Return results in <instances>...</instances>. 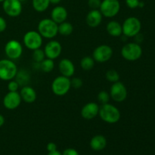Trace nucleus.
<instances>
[{"label": "nucleus", "instance_id": "obj_1", "mask_svg": "<svg viewBox=\"0 0 155 155\" xmlns=\"http://www.w3.org/2000/svg\"><path fill=\"white\" fill-rule=\"evenodd\" d=\"M98 115L104 122L107 124H116L120 120L121 114L116 106L111 104H102L99 108Z\"/></svg>", "mask_w": 155, "mask_h": 155}, {"label": "nucleus", "instance_id": "obj_2", "mask_svg": "<svg viewBox=\"0 0 155 155\" xmlns=\"http://www.w3.org/2000/svg\"><path fill=\"white\" fill-rule=\"evenodd\" d=\"M37 28L39 34L46 39H52L58 33V24L51 18L41 20L38 24Z\"/></svg>", "mask_w": 155, "mask_h": 155}, {"label": "nucleus", "instance_id": "obj_3", "mask_svg": "<svg viewBox=\"0 0 155 155\" xmlns=\"http://www.w3.org/2000/svg\"><path fill=\"white\" fill-rule=\"evenodd\" d=\"M18 68L11 59L0 60V79L5 81H10L15 78L18 73Z\"/></svg>", "mask_w": 155, "mask_h": 155}, {"label": "nucleus", "instance_id": "obj_4", "mask_svg": "<svg viewBox=\"0 0 155 155\" xmlns=\"http://www.w3.org/2000/svg\"><path fill=\"white\" fill-rule=\"evenodd\" d=\"M142 28L140 21L136 17H129L122 24L123 34L127 37H134L138 35Z\"/></svg>", "mask_w": 155, "mask_h": 155}, {"label": "nucleus", "instance_id": "obj_5", "mask_svg": "<svg viewBox=\"0 0 155 155\" xmlns=\"http://www.w3.org/2000/svg\"><path fill=\"white\" fill-rule=\"evenodd\" d=\"M123 58L129 61H135L141 58L142 49L140 45L136 42H129L123 46L121 49Z\"/></svg>", "mask_w": 155, "mask_h": 155}, {"label": "nucleus", "instance_id": "obj_6", "mask_svg": "<svg viewBox=\"0 0 155 155\" xmlns=\"http://www.w3.org/2000/svg\"><path fill=\"white\" fill-rule=\"evenodd\" d=\"M71 88V80L64 76H58L53 80L51 83V90L58 96L65 95Z\"/></svg>", "mask_w": 155, "mask_h": 155}, {"label": "nucleus", "instance_id": "obj_7", "mask_svg": "<svg viewBox=\"0 0 155 155\" xmlns=\"http://www.w3.org/2000/svg\"><path fill=\"white\" fill-rule=\"evenodd\" d=\"M120 10L119 0H103L101 1L99 11L106 18H111L116 16Z\"/></svg>", "mask_w": 155, "mask_h": 155}, {"label": "nucleus", "instance_id": "obj_8", "mask_svg": "<svg viewBox=\"0 0 155 155\" xmlns=\"http://www.w3.org/2000/svg\"><path fill=\"white\" fill-rule=\"evenodd\" d=\"M23 42L27 48L33 51L41 48L42 45V36L38 31L30 30L24 34Z\"/></svg>", "mask_w": 155, "mask_h": 155}, {"label": "nucleus", "instance_id": "obj_9", "mask_svg": "<svg viewBox=\"0 0 155 155\" xmlns=\"http://www.w3.org/2000/svg\"><path fill=\"white\" fill-rule=\"evenodd\" d=\"M5 53L11 60H16L21 58L23 53V46L19 41L11 39L5 46Z\"/></svg>", "mask_w": 155, "mask_h": 155}, {"label": "nucleus", "instance_id": "obj_10", "mask_svg": "<svg viewBox=\"0 0 155 155\" xmlns=\"http://www.w3.org/2000/svg\"><path fill=\"white\" fill-rule=\"evenodd\" d=\"M113 56V49L110 45H100L94 49L92 58L95 61L104 63L108 61Z\"/></svg>", "mask_w": 155, "mask_h": 155}, {"label": "nucleus", "instance_id": "obj_11", "mask_svg": "<svg viewBox=\"0 0 155 155\" xmlns=\"http://www.w3.org/2000/svg\"><path fill=\"white\" fill-rule=\"evenodd\" d=\"M110 96L116 102H123L127 97V89L122 82L117 81L112 84L110 89Z\"/></svg>", "mask_w": 155, "mask_h": 155}, {"label": "nucleus", "instance_id": "obj_12", "mask_svg": "<svg viewBox=\"0 0 155 155\" xmlns=\"http://www.w3.org/2000/svg\"><path fill=\"white\" fill-rule=\"evenodd\" d=\"M2 8L5 14L12 18L19 16L22 12V4L19 0H5Z\"/></svg>", "mask_w": 155, "mask_h": 155}, {"label": "nucleus", "instance_id": "obj_13", "mask_svg": "<svg viewBox=\"0 0 155 155\" xmlns=\"http://www.w3.org/2000/svg\"><path fill=\"white\" fill-rule=\"evenodd\" d=\"M22 98L18 92H8L3 98V105L8 110H15L21 104Z\"/></svg>", "mask_w": 155, "mask_h": 155}, {"label": "nucleus", "instance_id": "obj_14", "mask_svg": "<svg viewBox=\"0 0 155 155\" xmlns=\"http://www.w3.org/2000/svg\"><path fill=\"white\" fill-rule=\"evenodd\" d=\"M45 57L47 58L54 59L58 58L61 55L62 51V46L59 42L56 40H51L45 45L44 48Z\"/></svg>", "mask_w": 155, "mask_h": 155}, {"label": "nucleus", "instance_id": "obj_15", "mask_svg": "<svg viewBox=\"0 0 155 155\" xmlns=\"http://www.w3.org/2000/svg\"><path fill=\"white\" fill-rule=\"evenodd\" d=\"M99 105L95 102H89L85 104L81 109V116L82 117L84 118L85 120H90L94 119L96 117L99 113Z\"/></svg>", "mask_w": 155, "mask_h": 155}, {"label": "nucleus", "instance_id": "obj_16", "mask_svg": "<svg viewBox=\"0 0 155 155\" xmlns=\"http://www.w3.org/2000/svg\"><path fill=\"white\" fill-rule=\"evenodd\" d=\"M58 69L62 76L71 77L75 73V66L74 63L68 58H64L60 61L58 64Z\"/></svg>", "mask_w": 155, "mask_h": 155}, {"label": "nucleus", "instance_id": "obj_17", "mask_svg": "<svg viewBox=\"0 0 155 155\" xmlns=\"http://www.w3.org/2000/svg\"><path fill=\"white\" fill-rule=\"evenodd\" d=\"M102 17L103 15L98 9H92L86 15V24L90 27H98L102 21Z\"/></svg>", "mask_w": 155, "mask_h": 155}, {"label": "nucleus", "instance_id": "obj_18", "mask_svg": "<svg viewBox=\"0 0 155 155\" xmlns=\"http://www.w3.org/2000/svg\"><path fill=\"white\" fill-rule=\"evenodd\" d=\"M68 18V11L64 7L58 5L51 10V19L58 24L64 22Z\"/></svg>", "mask_w": 155, "mask_h": 155}, {"label": "nucleus", "instance_id": "obj_19", "mask_svg": "<svg viewBox=\"0 0 155 155\" xmlns=\"http://www.w3.org/2000/svg\"><path fill=\"white\" fill-rule=\"evenodd\" d=\"M23 101L28 104L33 103L36 99V92L33 87L30 86H24L20 92Z\"/></svg>", "mask_w": 155, "mask_h": 155}, {"label": "nucleus", "instance_id": "obj_20", "mask_svg": "<svg viewBox=\"0 0 155 155\" xmlns=\"http://www.w3.org/2000/svg\"><path fill=\"white\" fill-rule=\"evenodd\" d=\"M90 146L94 151H102L107 146V139L102 135H96L91 139Z\"/></svg>", "mask_w": 155, "mask_h": 155}, {"label": "nucleus", "instance_id": "obj_21", "mask_svg": "<svg viewBox=\"0 0 155 155\" xmlns=\"http://www.w3.org/2000/svg\"><path fill=\"white\" fill-rule=\"evenodd\" d=\"M107 33L114 37H119L122 35V25L117 21H111L107 24L106 27Z\"/></svg>", "mask_w": 155, "mask_h": 155}, {"label": "nucleus", "instance_id": "obj_22", "mask_svg": "<svg viewBox=\"0 0 155 155\" xmlns=\"http://www.w3.org/2000/svg\"><path fill=\"white\" fill-rule=\"evenodd\" d=\"M74 31V27L70 22H67L66 21L58 24V33L61 36H68Z\"/></svg>", "mask_w": 155, "mask_h": 155}, {"label": "nucleus", "instance_id": "obj_23", "mask_svg": "<svg viewBox=\"0 0 155 155\" xmlns=\"http://www.w3.org/2000/svg\"><path fill=\"white\" fill-rule=\"evenodd\" d=\"M49 5V0H32L33 8L38 12H45L48 8Z\"/></svg>", "mask_w": 155, "mask_h": 155}, {"label": "nucleus", "instance_id": "obj_24", "mask_svg": "<svg viewBox=\"0 0 155 155\" xmlns=\"http://www.w3.org/2000/svg\"><path fill=\"white\" fill-rule=\"evenodd\" d=\"M80 66H81L82 69L84 71H90L95 66V60L93 59V58L90 57V56L83 57L80 61Z\"/></svg>", "mask_w": 155, "mask_h": 155}, {"label": "nucleus", "instance_id": "obj_25", "mask_svg": "<svg viewBox=\"0 0 155 155\" xmlns=\"http://www.w3.org/2000/svg\"><path fill=\"white\" fill-rule=\"evenodd\" d=\"M15 78H16L15 80L18 82V84H19L20 86H21V85L27 86V83L30 81V74H29L26 71L22 70V71H18Z\"/></svg>", "mask_w": 155, "mask_h": 155}, {"label": "nucleus", "instance_id": "obj_26", "mask_svg": "<svg viewBox=\"0 0 155 155\" xmlns=\"http://www.w3.org/2000/svg\"><path fill=\"white\" fill-rule=\"evenodd\" d=\"M54 68V61L50 58H45L42 62L39 63V68L44 73H50Z\"/></svg>", "mask_w": 155, "mask_h": 155}, {"label": "nucleus", "instance_id": "obj_27", "mask_svg": "<svg viewBox=\"0 0 155 155\" xmlns=\"http://www.w3.org/2000/svg\"><path fill=\"white\" fill-rule=\"evenodd\" d=\"M32 58H33V61H34L36 63H40V62H42L46 57H45L44 50L41 49V48H39L36 50H33Z\"/></svg>", "mask_w": 155, "mask_h": 155}, {"label": "nucleus", "instance_id": "obj_28", "mask_svg": "<svg viewBox=\"0 0 155 155\" xmlns=\"http://www.w3.org/2000/svg\"><path fill=\"white\" fill-rule=\"evenodd\" d=\"M106 79L110 83H116L119 81L120 80V74L115 70H109L107 71L105 74Z\"/></svg>", "mask_w": 155, "mask_h": 155}, {"label": "nucleus", "instance_id": "obj_29", "mask_svg": "<svg viewBox=\"0 0 155 155\" xmlns=\"http://www.w3.org/2000/svg\"><path fill=\"white\" fill-rule=\"evenodd\" d=\"M110 94L106 91H101L98 95V101L101 103V104H107L110 101Z\"/></svg>", "mask_w": 155, "mask_h": 155}, {"label": "nucleus", "instance_id": "obj_30", "mask_svg": "<svg viewBox=\"0 0 155 155\" xmlns=\"http://www.w3.org/2000/svg\"><path fill=\"white\" fill-rule=\"evenodd\" d=\"M71 87L74 88V89H78L83 86V80L80 78H79V77H74V78H73L72 80H71Z\"/></svg>", "mask_w": 155, "mask_h": 155}, {"label": "nucleus", "instance_id": "obj_31", "mask_svg": "<svg viewBox=\"0 0 155 155\" xmlns=\"http://www.w3.org/2000/svg\"><path fill=\"white\" fill-rule=\"evenodd\" d=\"M20 85L18 84L16 80H12L9 81L8 84V89L9 92H18V89H19Z\"/></svg>", "mask_w": 155, "mask_h": 155}, {"label": "nucleus", "instance_id": "obj_32", "mask_svg": "<svg viewBox=\"0 0 155 155\" xmlns=\"http://www.w3.org/2000/svg\"><path fill=\"white\" fill-rule=\"evenodd\" d=\"M101 3V0H88V5L92 9H99Z\"/></svg>", "mask_w": 155, "mask_h": 155}, {"label": "nucleus", "instance_id": "obj_33", "mask_svg": "<svg viewBox=\"0 0 155 155\" xmlns=\"http://www.w3.org/2000/svg\"><path fill=\"white\" fill-rule=\"evenodd\" d=\"M139 0H126V4L130 8H136L139 7Z\"/></svg>", "mask_w": 155, "mask_h": 155}, {"label": "nucleus", "instance_id": "obj_34", "mask_svg": "<svg viewBox=\"0 0 155 155\" xmlns=\"http://www.w3.org/2000/svg\"><path fill=\"white\" fill-rule=\"evenodd\" d=\"M62 155H80L79 154L78 151H77L76 149L74 148H67L64 151L63 154Z\"/></svg>", "mask_w": 155, "mask_h": 155}, {"label": "nucleus", "instance_id": "obj_35", "mask_svg": "<svg viewBox=\"0 0 155 155\" xmlns=\"http://www.w3.org/2000/svg\"><path fill=\"white\" fill-rule=\"evenodd\" d=\"M6 27H7V23L6 21L5 20V18H3L2 17L0 16V33L5 31L6 30Z\"/></svg>", "mask_w": 155, "mask_h": 155}, {"label": "nucleus", "instance_id": "obj_36", "mask_svg": "<svg viewBox=\"0 0 155 155\" xmlns=\"http://www.w3.org/2000/svg\"><path fill=\"white\" fill-rule=\"evenodd\" d=\"M47 150H48V152H51V151H54L57 150V145L54 142H49V143L47 145L46 147Z\"/></svg>", "mask_w": 155, "mask_h": 155}, {"label": "nucleus", "instance_id": "obj_37", "mask_svg": "<svg viewBox=\"0 0 155 155\" xmlns=\"http://www.w3.org/2000/svg\"><path fill=\"white\" fill-rule=\"evenodd\" d=\"M48 155H62V154L60 152V151H58V150H56V151H51V152H48Z\"/></svg>", "mask_w": 155, "mask_h": 155}, {"label": "nucleus", "instance_id": "obj_38", "mask_svg": "<svg viewBox=\"0 0 155 155\" xmlns=\"http://www.w3.org/2000/svg\"><path fill=\"white\" fill-rule=\"evenodd\" d=\"M5 117L2 114H0V127H2L5 124Z\"/></svg>", "mask_w": 155, "mask_h": 155}, {"label": "nucleus", "instance_id": "obj_39", "mask_svg": "<svg viewBox=\"0 0 155 155\" xmlns=\"http://www.w3.org/2000/svg\"><path fill=\"white\" fill-rule=\"evenodd\" d=\"M50 4H53V5H57L59 4V3L61 2V0H49Z\"/></svg>", "mask_w": 155, "mask_h": 155}, {"label": "nucleus", "instance_id": "obj_40", "mask_svg": "<svg viewBox=\"0 0 155 155\" xmlns=\"http://www.w3.org/2000/svg\"><path fill=\"white\" fill-rule=\"evenodd\" d=\"M4 1H5V0H0V2H3Z\"/></svg>", "mask_w": 155, "mask_h": 155}, {"label": "nucleus", "instance_id": "obj_41", "mask_svg": "<svg viewBox=\"0 0 155 155\" xmlns=\"http://www.w3.org/2000/svg\"><path fill=\"white\" fill-rule=\"evenodd\" d=\"M19 1H21V2H22V1H24V0H19Z\"/></svg>", "mask_w": 155, "mask_h": 155}]
</instances>
